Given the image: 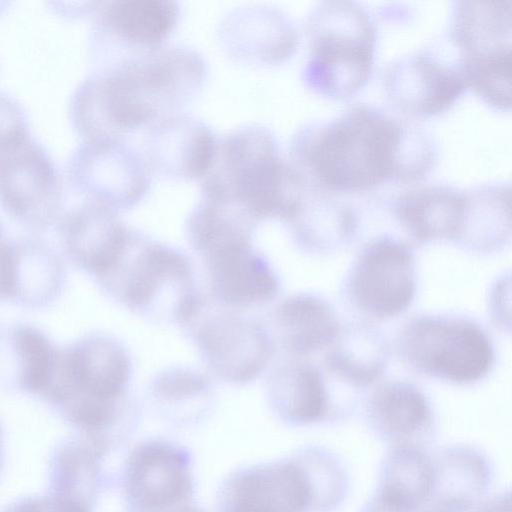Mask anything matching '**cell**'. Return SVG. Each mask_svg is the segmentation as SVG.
I'll list each match as a JSON object with an SVG mask.
<instances>
[{"label":"cell","mask_w":512,"mask_h":512,"mask_svg":"<svg viewBox=\"0 0 512 512\" xmlns=\"http://www.w3.org/2000/svg\"><path fill=\"white\" fill-rule=\"evenodd\" d=\"M436 154L423 131L365 103L305 125L290 144V162L304 183L337 192L368 190L389 178L417 180Z\"/></svg>","instance_id":"obj_1"},{"label":"cell","mask_w":512,"mask_h":512,"mask_svg":"<svg viewBox=\"0 0 512 512\" xmlns=\"http://www.w3.org/2000/svg\"><path fill=\"white\" fill-rule=\"evenodd\" d=\"M203 57L186 46H162L119 61L89 79L77 98L88 142L121 140L131 131L181 113L202 90Z\"/></svg>","instance_id":"obj_2"},{"label":"cell","mask_w":512,"mask_h":512,"mask_svg":"<svg viewBox=\"0 0 512 512\" xmlns=\"http://www.w3.org/2000/svg\"><path fill=\"white\" fill-rule=\"evenodd\" d=\"M201 191L202 199L231 206L256 223L276 217L287 223L300 205L305 184L281 156L268 128L244 125L217 143Z\"/></svg>","instance_id":"obj_3"},{"label":"cell","mask_w":512,"mask_h":512,"mask_svg":"<svg viewBox=\"0 0 512 512\" xmlns=\"http://www.w3.org/2000/svg\"><path fill=\"white\" fill-rule=\"evenodd\" d=\"M131 376L125 348L105 335H89L57 350L44 397L73 424L103 432L119 420Z\"/></svg>","instance_id":"obj_4"},{"label":"cell","mask_w":512,"mask_h":512,"mask_svg":"<svg viewBox=\"0 0 512 512\" xmlns=\"http://www.w3.org/2000/svg\"><path fill=\"white\" fill-rule=\"evenodd\" d=\"M309 55L302 80L333 99L355 93L368 80L374 60L375 24L359 3L320 2L308 16Z\"/></svg>","instance_id":"obj_5"},{"label":"cell","mask_w":512,"mask_h":512,"mask_svg":"<svg viewBox=\"0 0 512 512\" xmlns=\"http://www.w3.org/2000/svg\"><path fill=\"white\" fill-rule=\"evenodd\" d=\"M106 292L142 316L190 323L201 310L189 259L177 249L132 237L116 265L100 280Z\"/></svg>","instance_id":"obj_6"},{"label":"cell","mask_w":512,"mask_h":512,"mask_svg":"<svg viewBox=\"0 0 512 512\" xmlns=\"http://www.w3.org/2000/svg\"><path fill=\"white\" fill-rule=\"evenodd\" d=\"M396 348L414 372L438 381L471 385L488 376L495 348L475 319L456 314H422L401 327Z\"/></svg>","instance_id":"obj_7"},{"label":"cell","mask_w":512,"mask_h":512,"mask_svg":"<svg viewBox=\"0 0 512 512\" xmlns=\"http://www.w3.org/2000/svg\"><path fill=\"white\" fill-rule=\"evenodd\" d=\"M417 285L412 246L385 234L361 247L344 280V295L361 315L387 320L412 305Z\"/></svg>","instance_id":"obj_8"},{"label":"cell","mask_w":512,"mask_h":512,"mask_svg":"<svg viewBox=\"0 0 512 512\" xmlns=\"http://www.w3.org/2000/svg\"><path fill=\"white\" fill-rule=\"evenodd\" d=\"M122 484L129 512H173L193 496L191 455L168 440L144 441L128 454Z\"/></svg>","instance_id":"obj_9"},{"label":"cell","mask_w":512,"mask_h":512,"mask_svg":"<svg viewBox=\"0 0 512 512\" xmlns=\"http://www.w3.org/2000/svg\"><path fill=\"white\" fill-rule=\"evenodd\" d=\"M195 340L208 368L230 384L255 380L274 353L267 329L253 318L234 313L206 318L196 329Z\"/></svg>","instance_id":"obj_10"},{"label":"cell","mask_w":512,"mask_h":512,"mask_svg":"<svg viewBox=\"0 0 512 512\" xmlns=\"http://www.w3.org/2000/svg\"><path fill=\"white\" fill-rule=\"evenodd\" d=\"M218 512H312L313 495L295 455L236 471L220 488Z\"/></svg>","instance_id":"obj_11"},{"label":"cell","mask_w":512,"mask_h":512,"mask_svg":"<svg viewBox=\"0 0 512 512\" xmlns=\"http://www.w3.org/2000/svg\"><path fill=\"white\" fill-rule=\"evenodd\" d=\"M384 87L391 103L413 117H429L450 107L466 88L458 64L427 51L395 59L385 70Z\"/></svg>","instance_id":"obj_12"},{"label":"cell","mask_w":512,"mask_h":512,"mask_svg":"<svg viewBox=\"0 0 512 512\" xmlns=\"http://www.w3.org/2000/svg\"><path fill=\"white\" fill-rule=\"evenodd\" d=\"M147 128L143 160L149 172L173 180L201 179L206 174L218 141L204 122L177 113Z\"/></svg>","instance_id":"obj_13"},{"label":"cell","mask_w":512,"mask_h":512,"mask_svg":"<svg viewBox=\"0 0 512 512\" xmlns=\"http://www.w3.org/2000/svg\"><path fill=\"white\" fill-rule=\"evenodd\" d=\"M57 192L53 165L28 137L0 153V202L10 214L46 225L55 212Z\"/></svg>","instance_id":"obj_14"},{"label":"cell","mask_w":512,"mask_h":512,"mask_svg":"<svg viewBox=\"0 0 512 512\" xmlns=\"http://www.w3.org/2000/svg\"><path fill=\"white\" fill-rule=\"evenodd\" d=\"M87 144L80 153L78 178L93 202L114 211L137 205L150 185L143 158L121 140Z\"/></svg>","instance_id":"obj_15"},{"label":"cell","mask_w":512,"mask_h":512,"mask_svg":"<svg viewBox=\"0 0 512 512\" xmlns=\"http://www.w3.org/2000/svg\"><path fill=\"white\" fill-rule=\"evenodd\" d=\"M214 298L229 307H250L275 298L280 281L251 241L223 246L203 257Z\"/></svg>","instance_id":"obj_16"},{"label":"cell","mask_w":512,"mask_h":512,"mask_svg":"<svg viewBox=\"0 0 512 512\" xmlns=\"http://www.w3.org/2000/svg\"><path fill=\"white\" fill-rule=\"evenodd\" d=\"M371 431L392 446L421 447L434 427V414L426 394L408 380H389L379 384L365 407Z\"/></svg>","instance_id":"obj_17"},{"label":"cell","mask_w":512,"mask_h":512,"mask_svg":"<svg viewBox=\"0 0 512 512\" xmlns=\"http://www.w3.org/2000/svg\"><path fill=\"white\" fill-rule=\"evenodd\" d=\"M179 18L176 2L164 0H120L104 3L98 25L119 53L117 62L163 45Z\"/></svg>","instance_id":"obj_18"},{"label":"cell","mask_w":512,"mask_h":512,"mask_svg":"<svg viewBox=\"0 0 512 512\" xmlns=\"http://www.w3.org/2000/svg\"><path fill=\"white\" fill-rule=\"evenodd\" d=\"M467 204L466 190L442 184L410 188L397 196L394 216L417 246L456 243Z\"/></svg>","instance_id":"obj_19"},{"label":"cell","mask_w":512,"mask_h":512,"mask_svg":"<svg viewBox=\"0 0 512 512\" xmlns=\"http://www.w3.org/2000/svg\"><path fill=\"white\" fill-rule=\"evenodd\" d=\"M132 234L116 211L93 201L74 211L63 227L69 257L97 281L118 262Z\"/></svg>","instance_id":"obj_20"},{"label":"cell","mask_w":512,"mask_h":512,"mask_svg":"<svg viewBox=\"0 0 512 512\" xmlns=\"http://www.w3.org/2000/svg\"><path fill=\"white\" fill-rule=\"evenodd\" d=\"M268 402L276 416L291 426H308L334 416L327 375L317 365L295 360L279 366L268 379Z\"/></svg>","instance_id":"obj_21"},{"label":"cell","mask_w":512,"mask_h":512,"mask_svg":"<svg viewBox=\"0 0 512 512\" xmlns=\"http://www.w3.org/2000/svg\"><path fill=\"white\" fill-rule=\"evenodd\" d=\"M221 40L236 59L256 64H276L290 57L297 32L282 12L255 7L234 11L221 25Z\"/></svg>","instance_id":"obj_22"},{"label":"cell","mask_w":512,"mask_h":512,"mask_svg":"<svg viewBox=\"0 0 512 512\" xmlns=\"http://www.w3.org/2000/svg\"><path fill=\"white\" fill-rule=\"evenodd\" d=\"M433 484V460L421 447L392 446L382 461L375 493L361 512H420Z\"/></svg>","instance_id":"obj_23"},{"label":"cell","mask_w":512,"mask_h":512,"mask_svg":"<svg viewBox=\"0 0 512 512\" xmlns=\"http://www.w3.org/2000/svg\"><path fill=\"white\" fill-rule=\"evenodd\" d=\"M390 359L389 342L369 322L342 326L327 348L324 369L333 379L352 389H363L379 381Z\"/></svg>","instance_id":"obj_24"},{"label":"cell","mask_w":512,"mask_h":512,"mask_svg":"<svg viewBox=\"0 0 512 512\" xmlns=\"http://www.w3.org/2000/svg\"><path fill=\"white\" fill-rule=\"evenodd\" d=\"M274 324L282 348L295 357L327 349L342 328L334 306L310 292L293 294L279 303Z\"/></svg>","instance_id":"obj_25"},{"label":"cell","mask_w":512,"mask_h":512,"mask_svg":"<svg viewBox=\"0 0 512 512\" xmlns=\"http://www.w3.org/2000/svg\"><path fill=\"white\" fill-rule=\"evenodd\" d=\"M466 193V210L456 244L479 254L502 250L511 237L510 185L484 184Z\"/></svg>","instance_id":"obj_26"},{"label":"cell","mask_w":512,"mask_h":512,"mask_svg":"<svg viewBox=\"0 0 512 512\" xmlns=\"http://www.w3.org/2000/svg\"><path fill=\"white\" fill-rule=\"evenodd\" d=\"M298 245L310 253H328L353 241L357 218L345 205L311 195L306 188L301 203L288 222Z\"/></svg>","instance_id":"obj_27"},{"label":"cell","mask_w":512,"mask_h":512,"mask_svg":"<svg viewBox=\"0 0 512 512\" xmlns=\"http://www.w3.org/2000/svg\"><path fill=\"white\" fill-rule=\"evenodd\" d=\"M450 38L460 55L511 45V0L455 2Z\"/></svg>","instance_id":"obj_28"},{"label":"cell","mask_w":512,"mask_h":512,"mask_svg":"<svg viewBox=\"0 0 512 512\" xmlns=\"http://www.w3.org/2000/svg\"><path fill=\"white\" fill-rule=\"evenodd\" d=\"M13 288L11 300L39 307L53 301L64 281L61 259L39 241L13 244Z\"/></svg>","instance_id":"obj_29"},{"label":"cell","mask_w":512,"mask_h":512,"mask_svg":"<svg viewBox=\"0 0 512 512\" xmlns=\"http://www.w3.org/2000/svg\"><path fill=\"white\" fill-rule=\"evenodd\" d=\"M432 460L434 484L431 498L479 503L492 478L490 464L483 454L471 447L453 446L442 450Z\"/></svg>","instance_id":"obj_30"},{"label":"cell","mask_w":512,"mask_h":512,"mask_svg":"<svg viewBox=\"0 0 512 512\" xmlns=\"http://www.w3.org/2000/svg\"><path fill=\"white\" fill-rule=\"evenodd\" d=\"M10 341L18 386L28 393L43 396L52 377L58 349L45 333L28 324L16 325Z\"/></svg>","instance_id":"obj_31"},{"label":"cell","mask_w":512,"mask_h":512,"mask_svg":"<svg viewBox=\"0 0 512 512\" xmlns=\"http://www.w3.org/2000/svg\"><path fill=\"white\" fill-rule=\"evenodd\" d=\"M457 64L466 87L495 108H510L511 45L460 55Z\"/></svg>","instance_id":"obj_32"},{"label":"cell","mask_w":512,"mask_h":512,"mask_svg":"<svg viewBox=\"0 0 512 512\" xmlns=\"http://www.w3.org/2000/svg\"><path fill=\"white\" fill-rule=\"evenodd\" d=\"M308 478L312 512H330L343 502L348 490V473L341 460L330 450L310 446L294 454Z\"/></svg>","instance_id":"obj_33"},{"label":"cell","mask_w":512,"mask_h":512,"mask_svg":"<svg viewBox=\"0 0 512 512\" xmlns=\"http://www.w3.org/2000/svg\"><path fill=\"white\" fill-rule=\"evenodd\" d=\"M150 392L157 404L171 411L205 403L211 395V386L200 372L174 367L164 370L152 380Z\"/></svg>","instance_id":"obj_34"},{"label":"cell","mask_w":512,"mask_h":512,"mask_svg":"<svg viewBox=\"0 0 512 512\" xmlns=\"http://www.w3.org/2000/svg\"><path fill=\"white\" fill-rule=\"evenodd\" d=\"M27 138L24 120L15 103L0 96V153Z\"/></svg>","instance_id":"obj_35"},{"label":"cell","mask_w":512,"mask_h":512,"mask_svg":"<svg viewBox=\"0 0 512 512\" xmlns=\"http://www.w3.org/2000/svg\"><path fill=\"white\" fill-rule=\"evenodd\" d=\"M11 512H90V507L59 495L24 501Z\"/></svg>","instance_id":"obj_36"},{"label":"cell","mask_w":512,"mask_h":512,"mask_svg":"<svg viewBox=\"0 0 512 512\" xmlns=\"http://www.w3.org/2000/svg\"><path fill=\"white\" fill-rule=\"evenodd\" d=\"M510 294V277H500L496 280L489 297V310L490 315L495 326L505 330L506 326L509 330L510 316L509 305H505V301H510V298H505Z\"/></svg>","instance_id":"obj_37"},{"label":"cell","mask_w":512,"mask_h":512,"mask_svg":"<svg viewBox=\"0 0 512 512\" xmlns=\"http://www.w3.org/2000/svg\"><path fill=\"white\" fill-rule=\"evenodd\" d=\"M13 244L6 241L0 228V298H11L13 288Z\"/></svg>","instance_id":"obj_38"},{"label":"cell","mask_w":512,"mask_h":512,"mask_svg":"<svg viewBox=\"0 0 512 512\" xmlns=\"http://www.w3.org/2000/svg\"><path fill=\"white\" fill-rule=\"evenodd\" d=\"M478 504L451 498H431L420 512H475Z\"/></svg>","instance_id":"obj_39"},{"label":"cell","mask_w":512,"mask_h":512,"mask_svg":"<svg viewBox=\"0 0 512 512\" xmlns=\"http://www.w3.org/2000/svg\"><path fill=\"white\" fill-rule=\"evenodd\" d=\"M475 512H511L510 493L503 492L480 502Z\"/></svg>","instance_id":"obj_40"},{"label":"cell","mask_w":512,"mask_h":512,"mask_svg":"<svg viewBox=\"0 0 512 512\" xmlns=\"http://www.w3.org/2000/svg\"><path fill=\"white\" fill-rule=\"evenodd\" d=\"M173 512H207L205 511L203 508H201L200 506H197L195 504H192L191 502L188 503V504H185L179 508H177L176 510H174Z\"/></svg>","instance_id":"obj_41"},{"label":"cell","mask_w":512,"mask_h":512,"mask_svg":"<svg viewBox=\"0 0 512 512\" xmlns=\"http://www.w3.org/2000/svg\"><path fill=\"white\" fill-rule=\"evenodd\" d=\"M0 451H1V433H0ZM1 456V455H0Z\"/></svg>","instance_id":"obj_42"}]
</instances>
